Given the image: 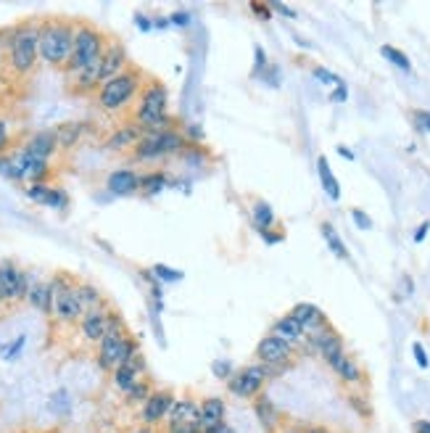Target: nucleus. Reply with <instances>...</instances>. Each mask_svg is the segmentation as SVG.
I'll list each match as a JSON object with an SVG mask.
<instances>
[{"instance_id":"f257e3e1","label":"nucleus","mask_w":430,"mask_h":433,"mask_svg":"<svg viewBox=\"0 0 430 433\" xmlns=\"http://www.w3.org/2000/svg\"><path fill=\"white\" fill-rule=\"evenodd\" d=\"M40 61V21L24 19L6 30V72L24 79Z\"/></svg>"},{"instance_id":"f03ea898","label":"nucleus","mask_w":430,"mask_h":433,"mask_svg":"<svg viewBox=\"0 0 430 433\" xmlns=\"http://www.w3.org/2000/svg\"><path fill=\"white\" fill-rule=\"evenodd\" d=\"M77 21L63 16H50L40 21V61L53 69H63L72 56Z\"/></svg>"},{"instance_id":"7ed1b4c3","label":"nucleus","mask_w":430,"mask_h":433,"mask_svg":"<svg viewBox=\"0 0 430 433\" xmlns=\"http://www.w3.org/2000/svg\"><path fill=\"white\" fill-rule=\"evenodd\" d=\"M166 106H169V95H166V88H164L159 79L148 77L146 85L137 95V104H135L133 111V124H137L143 133H159V130H169L172 127V119L166 114Z\"/></svg>"},{"instance_id":"20e7f679","label":"nucleus","mask_w":430,"mask_h":433,"mask_svg":"<svg viewBox=\"0 0 430 433\" xmlns=\"http://www.w3.org/2000/svg\"><path fill=\"white\" fill-rule=\"evenodd\" d=\"M143 85H146L143 69H137V66L130 64L121 75H117L114 79H108V82L101 85L98 95H95V104L106 114H124L135 104V98L140 95Z\"/></svg>"},{"instance_id":"39448f33","label":"nucleus","mask_w":430,"mask_h":433,"mask_svg":"<svg viewBox=\"0 0 430 433\" xmlns=\"http://www.w3.org/2000/svg\"><path fill=\"white\" fill-rule=\"evenodd\" d=\"M137 341L130 336V330L124 325V320L117 312L111 314V325L108 333L104 336V341L98 344V367L104 373H114L117 367H121L127 359L137 354Z\"/></svg>"},{"instance_id":"423d86ee","label":"nucleus","mask_w":430,"mask_h":433,"mask_svg":"<svg viewBox=\"0 0 430 433\" xmlns=\"http://www.w3.org/2000/svg\"><path fill=\"white\" fill-rule=\"evenodd\" d=\"M106 45H108V37L98 27H92L90 21H77L75 48H72V56H69L66 66H63L66 77H75L77 72L88 69L95 59H101Z\"/></svg>"},{"instance_id":"0eeeda50","label":"nucleus","mask_w":430,"mask_h":433,"mask_svg":"<svg viewBox=\"0 0 430 433\" xmlns=\"http://www.w3.org/2000/svg\"><path fill=\"white\" fill-rule=\"evenodd\" d=\"M50 294H53V317L61 325H79V320L85 317V304L79 299V283L72 275L59 272L50 280Z\"/></svg>"},{"instance_id":"6e6552de","label":"nucleus","mask_w":430,"mask_h":433,"mask_svg":"<svg viewBox=\"0 0 430 433\" xmlns=\"http://www.w3.org/2000/svg\"><path fill=\"white\" fill-rule=\"evenodd\" d=\"M188 146L185 135L177 133L175 127L169 130H159V133H148L133 151L135 162H156V159H164V156H172Z\"/></svg>"},{"instance_id":"1a4fd4ad","label":"nucleus","mask_w":430,"mask_h":433,"mask_svg":"<svg viewBox=\"0 0 430 433\" xmlns=\"http://www.w3.org/2000/svg\"><path fill=\"white\" fill-rule=\"evenodd\" d=\"M269 375H272V370L267 365L253 362V365H246V367H240V370L233 373V378L227 381V389L233 391L237 399H251L253 402L262 394Z\"/></svg>"},{"instance_id":"9d476101","label":"nucleus","mask_w":430,"mask_h":433,"mask_svg":"<svg viewBox=\"0 0 430 433\" xmlns=\"http://www.w3.org/2000/svg\"><path fill=\"white\" fill-rule=\"evenodd\" d=\"M30 275L14 262H0V304H19L30 296Z\"/></svg>"},{"instance_id":"9b49d317","label":"nucleus","mask_w":430,"mask_h":433,"mask_svg":"<svg viewBox=\"0 0 430 433\" xmlns=\"http://www.w3.org/2000/svg\"><path fill=\"white\" fill-rule=\"evenodd\" d=\"M253 357L259 365H267L269 370L275 367H285V365H291V359L296 357V349L293 344H288V341H282L277 336H264L259 344H256V352H253Z\"/></svg>"},{"instance_id":"f8f14e48","label":"nucleus","mask_w":430,"mask_h":433,"mask_svg":"<svg viewBox=\"0 0 430 433\" xmlns=\"http://www.w3.org/2000/svg\"><path fill=\"white\" fill-rule=\"evenodd\" d=\"M111 314H114V309L108 304L85 312V317L79 320V333H82V338L88 344H101L104 341V336L108 333V325H111Z\"/></svg>"},{"instance_id":"ddd939ff","label":"nucleus","mask_w":430,"mask_h":433,"mask_svg":"<svg viewBox=\"0 0 430 433\" xmlns=\"http://www.w3.org/2000/svg\"><path fill=\"white\" fill-rule=\"evenodd\" d=\"M175 402H177V399H175V391L172 389H156L148 396V402L140 407V420H143L148 428L159 425V423H166L169 410H172Z\"/></svg>"},{"instance_id":"4468645a","label":"nucleus","mask_w":430,"mask_h":433,"mask_svg":"<svg viewBox=\"0 0 430 433\" xmlns=\"http://www.w3.org/2000/svg\"><path fill=\"white\" fill-rule=\"evenodd\" d=\"M101 85H104V56L92 61L88 69L69 77V93L72 95H92V93L98 95Z\"/></svg>"},{"instance_id":"2eb2a0df","label":"nucleus","mask_w":430,"mask_h":433,"mask_svg":"<svg viewBox=\"0 0 430 433\" xmlns=\"http://www.w3.org/2000/svg\"><path fill=\"white\" fill-rule=\"evenodd\" d=\"M224 418H227V404H224L222 396H206L198 407V428H201V433H214L217 428L227 425Z\"/></svg>"},{"instance_id":"dca6fc26","label":"nucleus","mask_w":430,"mask_h":433,"mask_svg":"<svg viewBox=\"0 0 430 433\" xmlns=\"http://www.w3.org/2000/svg\"><path fill=\"white\" fill-rule=\"evenodd\" d=\"M291 317L296 320L298 325L304 328V333L309 336V333H314V330L325 328V325H330V320H327V314L317 307V304H309V301H301V304H296L293 309H291Z\"/></svg>"},{"instance_id":"f3484780","label":"nucleus","mask_w":430,"mask_h":433,"mask_svg":"<svg viewBox=\"0 0 430 433\" xmlns=\"http://www.w3.org/2000/svg\"><path fill=\"white\" fill-rule=\"evenodd\" d=\"M143 370H146V359L137 352V354H133L121 367H117V370L111 373L114 375V386L124 394L127 389H133L137 381H143Z\"/></svg>"},{"instance_id":"a211bd4d","label":"nucleus","mask_w":430,"mask_h":433,"mask_svg":"<svg viewBox=\"0 0 430 433\" xmlns=\"http://www.w3.org/2000/svg\"><path fill=\"white\" fill-rule=\"evenodd\" d=\"M143 137H146V133H143L137 124L127 122V124H121L119 130H114V133L106 137V148L119 151V153H124V151H135V146H137Z\"/></svg>"},{"instance_id":"6ab92c4d","label":"nucleus","mask_w":430,"mask_h":433,"mask_svg":"<svg viewBox=\"0 0 430 433\" xmlns=\"http://www.w3.org/2000/svg\"><path fill=\"white\" fill-rule=\"evenodd\" d=\"M16 159H19V166H21L24 182H32V185H48L45 180H48V175H50V162H43V159H37V156H30L24 148L16 153Z\"/></svg>"},{"instance_id":"aec40b11","label":"nucleus","mask_w":430,"mask_h":433,"mask_svg":"<svg viewBox=\"0 0 430 433\" xmlns=\"http://www.w3.org/2000/svg\"><path fill=\"white\" fill-rule=\"evenodd\" d=\"M24 151H27L30 156H37V159H43V162H50V156L59 151L56 130H40V133L30 135L27 143H24Z\"/></svg>"},{"instance_id":"412c9836","label":"nucleus","mask_w":430,"mask_h":433,"mask_svg":"<svg viewBox=\"0 0 430 433\" xmlns=\"http://www.w3.org/2000/svg\"><path fill=\"white\" fill-rule=\"evenodd\" d=\"M198 407L201 404L193 402L190 396L177 399L169 410V418H166V428H182V425H198Z\"/></svg>"},{"instance_id":"4be33fe9","label":"nucleus","mask_w":430,"mask_h":433,"mask_svg":"<svg viewBox=\"0 0 430 433\" xmlns=\"http://www.w3.org/2000/svg\"><path fill=\"white\" fill-rule=\"evenodd\" d=\"M106 188L114 195H133L140 191V175L135 169H117L106 177Z\"/></svg>"},{"instance_id":"5701e85b","label":"nucleus","mask_w":430,"mask_h":433,"mask_svg":"<svg viewBox=\"0 0 430 433\" xmlns=\"http://www.w3.org/2000/svg\"><path fill=\"white\" fill-rule=\"evenodd\" d=\"M253 412H256V418L262 423V428L267 433H277L280 431V423H282V415L277 412V407L275 402L264 396V394H259L256 399H253Z\"/></svg>"},{"instance_id":"b1692460","label":"nucleus","mask_w":430,"mask_h":433,"mask_svg":"<svg viewBox=\"0 0 430 433\" xmlns=\"http://www.w3.org/2000/svg\"><path fill=\"white\" fill-rule=\"evenodd\" d=\"M127 66H130V64H127L124 45L108 40V45H106V50H104V82L114 79L117 75H121Z\"/></svg>"},{"instance_id":"393cba45","label":"nucleus","mask_w":430,"mask_h":433,"mask_svg":"<svg viewBox=\"0 0 430 433\" xmlns=\"http://www.w3.org/2000/svg\"><path fill=\"white\" fill-rule=\"evenodd\" d=\"M27 195L32 201H37L43 206H53V209H63L69 204V195L63 193L61 188H53V185H30Z\"/></svg>"},{"instance_id":"a878e982","label":"nucleus","mask_w":430,"mask_h":433,"mask_svg":"<svg viewBox=\"0 0 430 433\" xmlns=\"http://www.w3.org/2000/svg\"><path fill=\"white\" fill-rule=\"evenodd\" d=\"M269 336H277V338H282V341H288V344L296 346L304 341L306 333H304V328L298 325L291 314H282V317L275 320V325H272V330H269Z\"/></svg>"},{"instance_id":"bb28decb","label":"nucleus","mask_w":430,"mask_h":433,"mask_svg":"<svg viewBox=\"0 0 430 433\" xmlns=\"http://www.w3.org/2000/svg\"><path fill=\"white\" fill-rule=\"evenodd\" d=\"M330 370L338 375L343 383H349V386H359V383H364V370L359 367V362H356L351 354H343V357L338 359Z\"/></svg>"},{"instance_id":"cd10ccee","label":"nucleus","mask_w":430,"mask_h":433,"mask_svg":"<svg viewBox=\"0 0 430 433\" xmlns=\"http://www.w3.org/2000/svg\"><path fill=\"white\" fill-rule=\"evenodd\" d=\"M251 201V222H253V227L259 230V233H264V230H272L275 227V211H272V206H269L267 201L264 198H248Z\"/></svg>"},{"instance_id":"c85d7f7f","label":"nucleus","mask_w":430,"mask_h":433,"mask_svg":"<svg viewBox=\"0 0 430 433\" xmlns=\"http://www.w3.org/2000/svg\"><path fill=\"white\" fill-rule=\"evenodd\" d=\"M35 309H40L45 314H53V294H50V283H32L30 296H27Z\"/></svg>"},{"instance_id":"c756f323","label":"nucleus","mask_w":430,"mask_h":433,"mask_svg":"<svg viewBox=\"0 0 430 433\" xmlns=\"http://www.w3.org/2000/svg\"><path fill=\"white\" fill-rule=\"evenodd\" d=\"M82 130H85L82 122H63V124H59V127H56L59 148H63V151L75 148L77 143H79V137H82Z\"/></svg>"},{"instance_id":"7c9ffc66","label":"nucleus","mask_w":430,"mask_h":433,"mask_svg":"<svg viewBox=\"0 0 430 433\" xmlns=\"http://www.w3.org/2000/svg\"><path fill=\"white\" fill-rule=\"evenodd\" d=\"M166 182L169 177L164 175L162 169H153V172H146V175H140V195H156L162 193L164 188H166Z\"/></svg>"},{"instance_id":"2f4dec72","label":"nucleus","mask_w":430,"mask_h":433,"mask_svg":"<svg viewBox=\"0 0 430 433\" xmlns=\"http://www.w3.org/2000/svg\"><path fill=\"white\" fill-rule=\"evenodd\" d=\"M317 172H320V180H322L325 193L330 195L333 201H338V198H341V188H338V180H335V175H333V169H330L325 156L317 159Z\"/></svg>"},{"instance_id":"473e14b6","label":"nucleus","mask_w":430,"mask_h":433,"mask_svg":"<svg viewBox=\"0 0 430 433\" xmlns=\"http://www.w3.org/2000/svg\"><path fill=\"white\" fill-rule=\"evenodd\" d=\"M153 391L156 389L150 386V381L143 378V381H137V383H135L133 389L124 391V404H130V407H137V404H140V407H143V404L148 402V396L153 394Z\"/></svg>"},{"instance_id":"72a5a7b5","label":"nucleus","mask_w":430,"mask_h":433,"mask_svg":"<svg viewBox=\"0 0 430 433\" xmlns=\"http://www.w3.org/2000/svg\"><path fill=\"white\" fill-rule=\"evenodd\" d=\"M320 233H322V238L327 240V246H330V251L338 256V259H349V251H346V243L341 240V235L335 233V227L327 222H320Z\"/></svg>"},{"instance_id":"f704fd0d","label":"nucleus","mask_w":430,"mask_h":433,"mask_svg":"<svg viewBox=\"0 0 430 433\" xmlns=\"http://www.w3.org/2000/svg\"><path fill=\"white\" fill-rule=\"evenodd\" d=\"M0 175L11 182H24V175H21V166H19V159L16 153H3L0 156Z\"/></svg>"},{"instance_id":"c9c22d12","label":"nucleus","mask_w":430,"mask_h":433,"mask_svg":"<svg viewBox=\"0 0 430 433\" xmlns=\"http://www.w3.org/2000/svg\"><path fill=\"white\" fill-rule=\"evenodd\" d=\"M380 53H383V56H386L393 66H399L401 72H407V75L412 72V61L407 59V53H404V50L393 48V45H383V48H380Z\"/></svg>"},{"instance_id":"e433bc0d","label":"nucleus","mask_w":430,"mask_h":433,"mask_svg":"<svg viewBox=\"0 0 430 433\" xmlns=\"http://www.w3.org/2000/svg\"><path fill=\"white\" fill-rule=\"evenodd\" d=\"M79 299L85 304V309H95V307H104L106 299L101 296V291L90 283H79Z\"/></svg>"},{"instance_id":"4c0bfd02","label":"nucleus","mask_w":430,"mask_h":433,"mask_svg":"<svg viewBox=\"0 0 430 433\" xmlns=\"http://www.w3.org/2000/svg\"><path fill=\"white\" fill-rule=\"evenodd\" d=\"M153 278L156 280H166V283H177V280H182V272L166 267V264H156L153 267Z\"/></svg>"},{"instance_id":"58836bf2","label":"nucleus","mask_w":430,"mask_h":433,"mask_svg":"<svg viewBox=\"0 0 430 433\" xmlns=\"http://www.w3.org/2000/svg\"><path fill=\"white\" fill-rule=\"evenodd\" d=\"M412 122H415V127L420 133H430V111L415 108V111H412Z\"/></svg>"},{"instance_id":"ea45409f","label":"nucleus","mask_w":430,"mask_h":433,"mask_svg":"<svg viewBox=\"0 0 430 433\" xmlns=\"http://www.w3.org/2000/svg\"><path fill=\"white\" fill-rule=\"evenodd\" d=\"M312 75L320 79V82H325V85H341V79L333 75V72H327L322 66H312Z\"/></svg>"},{"instance_id":"a19ab883","label":"nucleus","mask_w":430,"mask_h":433,"mask_svg":"<svg viewBox=\"0 0 430 433\" xmlns=\"http://www.w3.org/2000/svg\"><path fill=\"white\" fill-rule=\"evenodd\" d=\"M3 153H11V137H8L6 122L0 119V156H3Z\"/></svg>"},{"instance_id":"79ce46f5","label":"nucleus","mask_w":430,"mask_h":433,"mask_svg":"<svg viewBox=\"0 0 430 433\" xmlns=\"http://www.w3.org/2000/svg\"><path fill=\"white\" fill-rule=\"evenodd\" d=\"M351 220H354V222L359 224L362 230H370V227H372V220L362 209H351Z\"/></svg>"},{"instance_id":"37998d69","label":"nucleus","mask_w":430,"mask_h":433,"mask_svg":"<svg viewBox=\"0 0 430 433\" xmlns=\"http://www.w3.org/2000/svg\"><path fill=\"white\" fill-rule=\"evenodd\" d=\"M248 8H251L253 14L259 16V19H269V16H272V6H264V3H256V0H253V3H248Z\"/></svg>"},{"instance_id":"c03bdc74","label":"nucleus","mask_w":430,"mask_h":433,"mask_svg":"<svg viewBox=\"0 0 430 433\" xmlns=\"http://www.w3.org/2000/svg\"><path fill=\"white\" fill-rule=\"evenodd\" d=\"M214 373H217V378H233V365L230 362H214Z\"/></svg>"},{"instance_id":"a18cd8bd","label":"nucleus","mask_w":430,"mask_h":433,"mask_svg":"<svg viewBox=\"0 0 430 433\" xmlns=\"http://www.w3.org/2000/svg\"><path fill=\"white\" fill-rule=\"evenodd\" d=\"M412 352H415V359H417V365L422 367V370H428V354H425V349H422V344H415L412 346Z\"/></svg>"},{"instance_id":"49530a36","label":"nucleus","mask_w":430,"mask_h":433,"mask_svg":"<svg viewBox=\"0 0 430 433\" xmlns=\"http://www.w3.org/2000/svg\"><path fill=\"white\" fill-rule=\"evenodd\" d=\"M346 95H349V90H346V85L341 82L338 88L330 93V101H333V104H343V101H346Z\"/></svg>"},{"instance_id":"de8ad7c7","label":"nucleus","mask_w":430,"mask_h":433,"mask_svg":"<svg viewBox=\"0 0 430 433\" xmlns=\"http://www.w3.org/2000/svg\"><path fill=\"white\" fill-rule=\"evenodd\" d=\"M169 21H172V24H177V27H185V24H190V14H188V11H175Z\"/></svg>"},{"instance_id":"09e8293b","label":"nucleus","mask_w":430,"mask_h":433,"mask_svg":"<svg viewBox=\"0 0 430 433\" xmlns=\"http://www.w3.org/2000/svg\"><path fill=\"white\" fill-rule=\"evenodd\" d=\"M21 346H24V336H19V338H16V344L8 346V352H6V359H14L16 354L21 352Z\"/></svg>"},{"instance_id":"8fccbe9b","label":"nucleus","mask_w":430,"mask_h":433,"mask_svg":"<svg viewBox=\"0 0 430 433\" xmlns=\"http://www.w3.org/2000/svg\"><path fill=\"white\" fill-rule=\"evenodd\" d=\"M259 235L267 240V243H280V240L285 238L282 233H275V230H264V233H259Z\"/></svg>"},{"instance_id":"3c124183","label":"nucleus","mask_w":430,"mask_h":433,"mask_svg":"<svg viewBox=\"0 0 430 433\" xmlns=\"http://www.w3.org/2000/svg\"><path fill=\"white\" fill-rule=\"evenodd\" d=\"M6 30H0V79H3V66H6Z\"/></svg>"},{"instance_id":"603ef678","label":"nucleus","mask_w":430,"mask_h":433,"mask_svg":"<svg viewBox=\"0 0 430 433\" xmlns=\"http://www.w3.org/2000/svg\"><path fill=\"white\" fill-rule=\"evenodd\" d=\"M412 431L415 433H430V420H415V423H412Z\"/></svg>"},{"instance_id":"864d4df0","label":"nucleus","mask_w":430,"mask_h":433,"mask_svg":"<svg viewBox=\"0 0 430 433\" xmlns=\"http://www.w3.org/2000/svg\"><path fill=\"white\" fill-rule=\"evenodd\" d=\"M428 230H430V222L420 224V227H417V233H415V243H422V240H425V235H428Z\"/></svg>"},{"instance_id":"5fc2aeb1","label":"nucleus","mask_w":430,"mask_h":433,"mask_svg":"<svg viewBox=\"0 0 430 433\" xmlns=\"http://www.w3.org/2000/svg\"><path fill=\"white\" fill-rule=\"evenodd\" d=\"M272 8H275V11H280V14H285L288 16V19H296V11H293V8H288V6H282V3H272Z\"/></svg>"},{"instance_id":"6e6d98bb","label":"nucleus","mask_w":430,"mask_h":433,"mask_svg":"<svg viewBox=\"0 0 430 433\" xmlns=\"http://www.w3.org/2000/svg\"><path fill=\"white\" fill-rule=\"evenodd\" d=\"M264 50H262V48H259V45H256V72H253V75H259V72H262V66H264Z\"/></svg>"},{"instance_id":"4d7b16f0","label":"nucleus","mask_w":430,"mask_h":433,"mask_svg":"<svg viewBox=\"0 0 430 433\" xmlns=\"http://www.w3.org/2000/svg\"><path fill=\"white\" fill-rule=\"evenodd\" d=\"M301 433H333V431H330L327 425H306Z\"/></svg>"},{"instance_id":"13d9d810","label":"nucleus","mask_w":430,"mask_h":433,"mask_svg":"<svg viewBox=\"0 0 430 433\" xmlns=\"http://www.w3.org/2000/svg\"><path fill=\"white\" fill-rule=\"evenodd\" d=\"M135 24H137L140 30H150V21H148V19H146V16H143V14H137V16H135Z\"/></svg>"},{"instance_id":"bf43d9fd","label":"nucleus","mask_w":430,"mask_h":433,"mask_svg":"<svg viewBox=\"0 0 430 433\" xmlns=\"http://www.w3.org/2000/svg\"><path fill=\"white\" fill-rule=\"evenodd\" d=\"M338 153H341L343 159H351V162H354V153H351L349 148H338Z\"/></svg>"},{"instance_id":"052dcab7","label":"nucleus","mask_w":430,"mask_h":433,"mask_svg":"<svg viewBox=\"0 0 430 433\" xmlns=\"http://www.w3.org/2000/svg\"><path fill=\"white\" fill-rule=\"evenodd\" d=\"M214 433H235V431H233L230 425H222V428H217V431H214Z\"/></svg>"},{"instance_id":"680f3d73","label":"nucleus","mask_w":430,"mask_h":433,"mask_svg":"<svg viewBox=\"0 0 430 433\" xmlns=\"http://www.w3.org/2000/svg\"><path fill=\"white\" fill-rule=\"evenodd\" d=\"M277 433H301L298 428H282V431H277Z\"/></svg>"},{"instance_id":"e2e57ef3","label":"nucleus","mask_w":430,"mask_h":433,"mask_svg":"<svg viewBox=\"0 0 430 433\" xmlns=\"http://www.w3.org/2000/svg\"><path fill=\"white\" fill-rule=\"evenodd\" d=\"M135 433H153V431H150L148 425H146V428H140V431H135Z\"/></svg>"}]
</instances>
